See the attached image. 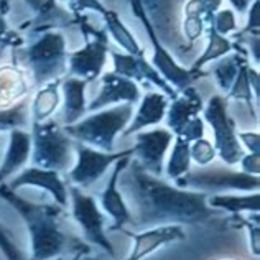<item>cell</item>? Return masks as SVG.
Here are the masks:
<instances>
[{
    "instance_id": "obj_33",
    "label": "cell",
    "mask_w": 260,
    "mask_h": 260,
    "mask_svg": "<svg viewBox=\"0 0 260 260\" xmlns=\"http://www.w3.org/2000/svg\"><path fill=\"white\" fill-rule=\"evenodd\" d=\"M247 64H242L241 70L237 73V78L234 81V86L231 89V98H236V99H245V102L250 106L252 109V92H250V83H249V74H247Z\"/></svg>"
},
{
    "instance_id": "obj_26",
    "label": "cell",
    "mask_w": 260,
    "mask_h": 260,
    "mask_svg": "<svg viewBox=\"0 0 260 260\" xmlns=\"http://www.w3.org/2000/svg\"><path fill=\"white\" fill-rule=\"evenodd\" d=\"M191 170V156H189V142L181 137H176L173 143V150L170 153V160L167 165V176L170 180L183 176Z\"/></svg>"
},
{
    "instance_id": "obj_11",
    "label": "cell",
    "mask_w": 260,
    "mask_h": 260,
    "mask_svg": "<svg viewBox=\"0 0 260 260\" xmlns=\"http://www.w3.org/2000/svg\"><path fill=\"white\" fill-rule=\"evenodd\" d=\"M135 142V160L150 175L161 176L163 160H165L168 147L173 142V134L167 128H155L150 130V132H137Z\"/></svg>"
},
{
    "instance_id": "obj_27",
    "label": "cell",
    "mask_w": 260,
    "mask_h": 260,
    "mask_svg": "<svg viewBox=\"0 0 260 260\" xmlns=\"http://www.w3.org/2000/svg\"><path fill=\"white\" fill-rule=\"evenodd\" d=\"M104 18H106V22H107V26H109V30H111L112 33V37L117 40V42L120 43V46H124L125 50L132 54V56H140L142 54V50H140V46L139 43L135 42V38L130 35V31L124 26V23L120 22L119 17L115 15L114 12L111 10H107L104 13Z\"/></svg>"
},
{
    "instance_id": "obj_18",
    "label": "cell",
    "mask_w": 260,
    "mask_h": 260,
    "mask_svg": "<svg viewBox=\"0 0 260 260\" xmlns=\"http://www.w3.org/2000/svg\"><path fill=\"white\" fill-rule=\"evenodd\" d=\"M203 109V102L200 94H198L193 87H184L183 98L176 99L175 104H172L167 117V125L170 128V132L175 134L176 137H180L184 127L188 125V122L191 119H194L198 112Z\"/></svg>"
},
{
    "instance_id": "obj_13",
    "label": "cell",
    "mask_w": 260,
    "mask_h": 260,
    "mask_svg": "<svg viewBox=\"0 0 260 260\" xmlns=\"http://www.w3.org/2000/svg\"><path fill=\"white\" fill-rule=\"evenodd\" d=\"M130 4H132V9L135 12V15L143 22V26H145V30L148 31L150 40H152V43L155 46V56H153L155 66L158 68L163 76H165L168 81H172L175 86L181 87V89L188 87L191 81L194 79V73L186 71V70H183V68L178 66L173 61V58L168 54V51H165V48L158 43V38L155 37L152 25H150V22L145 17V12H143V7L140 4V0H130Z\"/></svg>"
},
{
    "instance_id": "obj_4",
    "label": "cell",
    "mask_w": 260,
    "mask_h": 260,
    "mask_svg": "<svg viewBox=\"0 0 260 260\" xmlns=\"http://www.w3.org/2000/svg\"><path fill=\"white\" fill-rule=\"evenodd\" d=\"M132 114L134 107L127 102V104L89 115L83 120H78L76 124L64 125L63 128L73 140L101 152L112 153L115 137L125 128L128 120L132 119Z\"/></svg>"
},
{
    "instance_id": "obj_7",
    "label": "cell",
    "mask_w": 260,
    "mask_h": 260,
    "mask_svg": "<svg viewBox=\"0 0 260 260\" xmlns=\"http://www.w3.org/2000/svg\"><path fill=\"white\" fill-rule=\"evenodd\" d=\"M204 117L214 130V150L225 165H237L245 155L242 145L239 143L234 120L229 117L225 101L219 95L211 98L204 111Z\"/></svg>"
},
{
    "instance_id": "obj_2",
    "label": "cell",
    "mask_w": 260,
    "mask_h": 260,
    "mask_svg": "<svg viewBox=\"0 0 260 260\" xmlns=\"http://www.w3.org/2000/svg\"><path fill=\"white\" fill-rule=\"evenodd\" d=\"M0 198L10 203L23 217L31 237V260H50L68 252H91L87 244L63 229L64 208H61L59 204L28 201L4 183L0 184Z\"/></svg>"
},
{
    "instance_id": "obj_28",
    "label": "cell",
    "mask_w": 260,
    "mask_h": 260,
    "mask_svg": "<svg viewBox=\"0 0 260 260\" xmlns=\"http://www.w3.org/2000/svg\"><path fill=\"white\" fill-rule=\"evenodd\" d=\"M231 42L228 38H224L222 35H219V33L211 26V30H209V46H208V50L204 51V54L196 61V64L194 68L191 70V73H196L200 68H203L204 64L208 63V61L211 59H216L219 58L221 54H225L228 51H231Z\"/></svg>"
},
{
    "instance_id": "obj_21",
    "label": "cell",
    "mask_w": 260,
    "mask_h": 260,
    "mask_svg": "<svg viewBox=\"0 0 260 260\" xmlns=\"http://www.w3.org/2000/svg\"><path fill=\"white\" fill-rule=\"evenodd\" d=\"M87 81L78 79V78H68L63 83L64 89V109L63 115L58 120L63 125H71L81 120L83 114L86 111L84 102V87Z\"/></svg>"
},
{
    "instance_id": "obj_43",
    "label": "cell",
    "mask_w": 260,
    "mask_h": 260,
    "mask_svg": "<svg viewBox=\"0 0 260 260\" xmlns=\"http://www.w3.org/2000/svg\"><path fill=\"white\" fill-rule=\"evenodd\" d=\"M231 4L236 7L237 10H245V7H247V4H249V0H231Z\"/></svg>"
},
{
    "instance_id": "obj_20",
    "label": "cell",
    "mask_w": 260,
    "mask_h": 260,
    "mask_svg": "<svg viewBox=\"0 0 260 260\" xmlns=\"http://www.w3.org/2000/svg\"><path fill=\"white\" fill-rule=\"evenodd\" d=\"M167 98L161 94H156V92H150L143 98L140 109L137 115L134 117V122L128 125V128L124 132V137L128 135H134L137 134L139 130L145 128L148 125H155V124H160L165 117V112H167Z\"/></svg>"
},
{
    "instance_id": "obj_40",
    "label": "cell",
    "mask_w": 260,
    "mask_h": 260,
    "mask_svg": "<svg viewBox=\"0 0 260 260\" xmlns=\"http://www.w3.org/2000/svg\"><path fill=\"white\" fill-rule=\"evenodd\" d=\"M73 2V5L76 7L78 10H86V9H89V10H94V12H99V13H104L107 12L104 7L101 5V2L99 0H71Z\"/></svg>"
},
{
    "instance_id": "obj_8",
    "label": "cell",
    "mask_w": 260,
    "mask_h": 260,
    "mask_svg": "<svg viewBox=\"0 0 260 260\" xmlns=\"http://www.w3.org/2000/svg\"><path fill=\"white\" fill-rule=\"evenodd\" d=\"M134 147L128 150H122V152H101L84 145L81 142H74V155H76V163L74 167L68 172L70 181L81 189H86L92 186L94 183L99 181V178L106 173V170L112 165L114 161H117L124 156L134 155Z\"/></svg>"
},
{
    "instance_id": "obj_37",
    "label": "cell",
    "mask_w": 260,
    "mask_h": 260,
    "mask_svg": "<svg viewBox=\"0 0 260 260\" xmlns=\"http://www.w3.org/2000/svg\"><path fill=\"white\" fill-rule=\"evenodd\" d=\"M22 43H23V40L18 35H15L13 31H10L9 23L5 22V17L0 13V48H5L7 45L18 46Z\"/></svg>"
},
{
    "instance_id": "obj_39",
    "label": "cell",
    "mask_w": 260,
    "mask_h": 260,
    "mask_svg": "<svg viewBox=\"0 0 260 260\" xmlns=\"http://www.w3.org/2000/svg\"><path fill=\"white\" fill-rule=\"evenodd\" d=\"M237 139H241L249 153H260V135L258 132H239Z\"/></svg>"
},
{
    "instance_id": "obj_34",
    "label": "cell",
    "mask_w": 260,
    "mask_h": 260,
    "mask_svg": "<svg viewBox=\"0 0 260 260\" xmlns=\"http://www.w3.org/2000/svg\"><path fill=\"white\" fill-rule=\"evenodd\" d=\"M211 26H213L219 35H225V33L236 30V20H234V15H232V12L231 10L219 12L214 17V25H211Z\"/></svg>"
},
{
    "instance_id": "obj_5",
    "label": "cell",
    "mask_w": 260,
    "mask_h": 260,
    "mask_svg": "<svg viewBox=\"0 0 260 260\" xmlns=\"http://www.w3.org/2000/svg\"><path fill=\"white\" fill-rule=\"evenodd\" d=\"M13 59L28 68L35 84L42 86L66 70L64 38L61 33L48 31L26 50H13Z\"/></svg>"
},
{
    "instance_id": "obj_9",
    "label": "cell",
    "mask_w": 260,
    "mask_h": 260,
    "mask_svg": "<svg viewBox=\"0 0 260 260\" xmlns=\"http://www.w3.org/2000/svg\"><path fill=\"white\" fill-rule=\"evenodd\" d=\"M70 194L73 203V217L83 229L84 237L91 244L99 245L102 250H106L109 257H115L114 247L104 231L106 217L101 213L95 200L74 184H70Z\"/></svg>"
},
{
    "instance_id": "obj_10",
    "label": "cell",
    "mask_w": 260,
    "mask_h": 260,
    "mask_svg": "<svg viewBox=\"0 0 260 260\" xmlns=\"http://www.w3.org/2000/svg\"><path fill=\"white\" fill-rule=\"evenodd\" d=\"M81 25H83L86 37V46L83 50L70 54L71 74H76L79 79L83 78L84 81H91L98 78L101 70L104 68L109 42L106 33L94 30L92 26H89L84 22Z\"/></svg>"
},
{
    "instance_id": "obj_6",
    "label": "cell",
    "mask_w": 260,
    "mask_h": 260,
    "mask_svg": "<svg viewBox=\"0 0 260 260\" xmlns=\"http://www.w3.org/2000/svg\"><path fill=\"white\" fill-rule=\"evenodd\" d=\"M175 186L189 191H225V189H239V191H254L257 193L260 188L258 176L247 175L244 172H234L231 168L224 167H204L198 168L196 172L184 173L183 176L176 178Z\"/></svg>"
},
{
    "instance_id": "obj_30",
    "label": "cell",
    "mask_w": 260,
    "mask_h": 260,
    "mask_svg": "<svg viewBox=\"0 0 260 260\" xmlns=\"http://www.w3.org/2000/svg\"><path fill=\"white\" fill-rule=\"evenodd\" d=\"M245 63L244 59H241L239 56H232V58H228L222 63H219L214 70V74H216V79L219 86H221L224 91H229L232 87V83L236 81L237 78V73L241 70V66Z\"/></svg>"
},
{
    "instance_id": "obj_24",
    "label": "cell",
    "mask_w": 260,
    "mask_h": 260,
    "mask_svg": "<svg viewBox=\"0 0 260 260\" xmlns=\"http://www.w3.org/2000/svg\"><path fill=\"white\" fill-rule=\"evenodd\" d=\"M28 125H31V109L26 98L18 104L0 109V132L25 130Z\"/></svg>"
},
{
    "instance_id": "obj_14",
    "label": "cell",
    "mask_w": 260,
    "mask_h": 260,
    "mask_svg": "<svg viewBox=\"0 0 260 260\" xmlns=\"http://www.w3.org/2000/svg\"><path fill=\"white\" fill-rule=\"evenodd\" d=\"M132 160V156H124L115 161V167L112 170V175L109 178L107 186L101 193V206L106 213L114 219V224L111 225V231H122L125 225H130V213L127 209V204L124 201V196L119 191V175L122 173V170L127 167V163Z\"/></svg>"
},
{
    "instance_id": "obj_42",
    "label": "cell",
    "mask_w": 260,
    "mask_h": 260,
    "mask_svg": "<svg viewBox=\"0 0 260 260\" xmlns=\"http://www.w3.org/2000/svg\"><path fill=\"white\" fill-rule=\"evenodd\" d=\"M7 145H9V140H7V134L5 132H0V163H2L4 153H5V150H7Z\"/></svg>"
},
{
    "instance_id": "obj_16",
    "label": "cell",
    "mask_w": 260,
    "mask_h": 260,
    "mask_svg": "<svg viewBox=\"0 0 260 260\" xmlns=\"http://www.w3.org/2000/svg\"><path fill=\"white\" fill-rule=\"evenodd\" d=\"M102 89L99 95L92 99L91 104L87 106L89 111H99L101 107L115 104V102L125 101L128 104H134L135 101H139V87L134 84V81L128 78L120 76V74H106L102 79Z\"/></svg>"
},
{
    "instance_id": "obj_31",
    "label": "cell",
    "mask_w": 260,
    "mask_h": 260,
    "mask_svg": "<svg viewBox=\"0 0 260 260\" xmlns=\"http://www.w3.org/2000/svg\"><path fill=\"white\" fill-rule=\"evenodd\" d=\"M0 250H4L7 260H26L13 232L2 222H0Z\"/></svg>"
},
{
    "instance_id": "obj_38",
    "label": "cell",
    "mask_w": 260,
    "mask_h": 260,
    "mask_svg": "<svg viewBox=\"0 0 260 260\" xmlns=\"http://www.w3.org/2000/svg\"><path fill=\"white\" fill-rule=\"evenodd\" d=\"M239 163H241V167H242L241 172L247 173V175L258 176V173H260V153L244 155L242 160L239 161Z\"/></svg>"
},
{
    "instance_id": "obj_36",
    "label": "cell",
    "mask_w": 260,
    "mask_h": 260,
    "mask_svg": "<svg viewBox=\"0 0 260 260\" xmlns=\"http://www.w3.org/2000/svg\"><path fill=\"white\" fill-rule=\"evenodd\" d=\"M203 135H204V124H203V120L200 117H194V119H191L188 122V125L184 127V130L181 132V139H184L186 142H194L198 139H203Z\"/></svg>"
},
{
    "instance_id": "obj_19",
    "label": "cell",
    "mask_w": 260,
    "mask_h": 260,
    "mask_svg": "<svg viewBox=\"0 0 260 260\" xmlns=\"http://www.w3.org/2000/svg\"><path fill=\"white\" fill-rule=\"evenodd\" d=\"M30 9L35 12V18L31 20V31H43L51 26H66L71 25L74 20L63 7H59L56 0H25Z\"/></svg>"
},
{
    "instance_id": "obj_12",
    "label": "cell",
    "mask_w": 260,
    "mask_h": 260,
    "mask_svg": "<svg viewBox=\"0 0 260 260\" xmlns=\"http://www.w3.org/2000/svg\"><path fill=\"white\" fill-rule=\"evenodd\" d=\"M12 191H17L22 186H37L43 188L50 193L56 204H59L61 208L68 206V188L64 181L61 180V176L54 170H45L40 167H30L23 168L13 180L7 184Z\"/></svg>"
},
{
    "instance_id": "obj_41",
    "label": "cell",
    "mask_w": 260,
    "mask_h": 260,
    "mask_svg": "<svg viewBox=\"0 0 260 260\" xmlns=\"http://www.w3.org/2000/svg\"><path fill=\"white\" fill-rule=\"evenodd\" d=\"M200 2H201V7L204 10V15H208L209 20H213V13L219 9L221 0H200Z\"/></svg>"
},
{
    "instance_id": "obj_35",
    "label": "cell",
    "mask_w": 260,
    "mask_h": 260,
    "mask_svg": "<svg viewBox=\"0 0 260 260\" xmlns=\"http://www.w3.org/2000/svg\"><path fill=\"white\" fill-rule=\"evenodd\" d=\"M239 216V214H237ZM239 219L244 222V225L249 231V239H250V250L254 252V255H260V224H258V217L254 219V224L249 222L247 219H244L242 216H239Z\"/></svg>"
},
{
    "instance_id": "obj_29",
    "label": "cell",
    "mask_w": 260,
    "mask_h": 260,
    "mask_svg": "<svg viewBox=\"0 0 260 260\" xmlns=\"http://www.w3.org/2000/svg\"><path fill=\"white\" fill-rule=\"evenodd\" d=\"M184 15H186V20H184V33H186L188 40L194 42L203 33L204 10L200 0H189L186 9H184Z\"/></svg>"
},
{
    "instance_id": "obj_17",
    "label": "cell",
    "mask_w": 260,
    "mask_h": 260,
    "mask_svg": "<svg viewBox=\"0 0 260 260\" xmlns=\"http://www.w3.org/2000/svg\"><path fill=\"white\" fill-rule=\"evenodd\" d=\"M31 156V135L26 130H12L9 132L4 160L0 163V184L13 173L20 172Z\"/></svg>"
},
{
    "instance_id": "obj_32",
    "label": "cell",
    "mask_w": 260,
    "mask_h": 260,
    "mask_svg": "<svg viewBox=\"0 0 260 260\" xmlns=\"http://www.w3.org/2000/svg\"><path fill=\"white\" fill-rule=\"evenodd\" d=\"M189 156L200 167H208L216 158L214 145L206 139H198L193 143H189Z\"/></svg>"
},
{
    "instance_id": "obj_22",
    "label": "cell",
    "mask_w": 260,
    "mask_h": 260,
    "mask_svg": "<svg viewBox=\"0 0 260 260\" xmlns=\"http://www.w3.org/2000/svg\"><path fill=\"white\" fill-rule=\"evenodd\" d=\"M25 94L26 83L23 74L15 66L0 68V106H9Z\"/></svg>"
},
{
    "instance_id": "obj_25",
    "label": "cell",
    "mask_w": 260,
    "mask_h": 260,
    "mask_svg": "<svg viewBox=\"0 0 260 260\" xmlns=\"http://www.w3.org/2000/svg\"><path fill=\"white\" fill-rule=\"evenodd\" d=\"M59 104V94H58V83H53L46 86L33 99L31 104V124H40L45 122L50 115L56 111Z\"/></svg>"
},
{
    "instance_id": "obj_1",
    "label": "cell",
    "mask_w": 260,
    "mask_h": 260,
    "mask_svg": "<svg viewBox=\"0 0 260 260\" xmlns=\"http://www.w3.org/2000/svg\"><path fill=\"white\" fill-rule=\"evenodd\" d=\"M117 184L130 213L134 231H147L170 224L206 222L219 214L208 206V194L168 184L142 168L135 158L119 175Z\"/></svg>"
},
{
    "instance_id": "obj_3",
    "label": "cell",
    "mask_w": 260,
    "mask_h": 260,
    "mask_svg": "<svg viewBox=\"0 0 260 260\" xmlns=\"http://www.w3.org/2000/svg\"><path fill=\"white\" fill-rule=\"evenodd\" d=\"M31 163L33 167L68 173L74 167V140L58 120L31 124Z\"/></svg>"
},
{
    "instance_id": "obj_15",
    "label": "cell",
    "mask_w": 260,
    "mask_h": 260,
    "mask_svg": "<svg viewBox=\"0 0 260 260\" xmlns=\"http://www.w3.org/2000/svg\"><path fill=\"white\" fill-rule=\"evenodd\" d=\"M125 236L132 237L135 241L132 254L128 255L127 260H140L145 255L152 254L155 249H158L160 245L168 244V242H175V241H183L184 239V231L181 225L178 224H170V225H158V228H152L147 229L137 234L128 229H122Z\"/></svg>"
},
{
    "instance_id": "obj_23",
    "label": "cell",
    "mask_w": 260,
    "mask_h": 260,
    "mask_svg": "<svg viewBox=\"0 0 260 260\" xmlns=\"http://www.w3.org/2000/svg\"><path fill=\"white\" fill-rule=\"evenodd\" d=\"M208 206L214 209H224L232 214H242V213H258L260 208V194L254 193L249 196H211L206 200Z\"/></svg>"
}]
</instances>
